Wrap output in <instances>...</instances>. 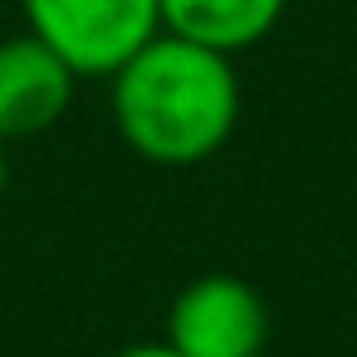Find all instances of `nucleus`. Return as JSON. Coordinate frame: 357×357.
I'll list each match as a JSON object with an SVG mask.
<instances>
[{"label": "nucleus", "instance_id": "1", "mask_svg": "<svg viewBox=\"0 0 357 357\" xmlns=\"http://www.w3.org/2000/svg\"><path fill=\"white\" fill-rule=\"evenodd\" d=\"M118 137L152 167H196L240 128L235 59L181 35H152L113 79Z\"/></svg>", "mask_w": 357, "mask_h": 357}, {"label": "nucleus", "instance_id": "2", "mask_svg": "<svg viewBox=\"0 0 357 357\" xmlns=\"http://www.w3.org/2000/svg\"><path fill=\"white\" fill-rule=\"evenodd\" d=\"M20 15L79 79H113L162 35V0H20Z\"/></svg>", "mask_w": 357, "mask_h": 357}, {"label": "nucleus", "instance_id": "3", "mask_svg": "<svg viewBox=\"0 0 357 357\" xmlns=\"http://www.w3.org/2000/svg\"><path fill=\"white\" fill-rule=\"evenodd\" d=\"M167 342L181 357H259L269 342V303L240 274H201L172 298Z\"/></svg>", "mask_w": 357, "mask_h": 357}, {"label": "nucleus", "instance_id": "4", "mask_svg": "<svg viewBox=\"0 0 357 357\" xmlns=\"http://www.w3.org/2000/svg\"><path fill=\"white\" fill-rule=\"evenodd\" d=\"M79 74L30 30L0 40V142H25L69 113Z\"/></svg>", "mask_w": 357, "mask_h": 357}, {"label": "nucleus", "instance_id": "5", "mask_svg": "<svg viewBox=\"0 0 357 357\" xmlns=\"http://www.w3.org/2000/svg\"><path fill=\"white\" fill-rule=\"evenodd\" d=\"M289 0H162V30L220 54H245L284 20Z\"/></svg>", "mask_w": 357, "mask_h": 357}, {"label": "nucleus", "instance_id": "6", "mask_svg": "<svg viewBox=\"0 0 357 357\" xmlns=\"http://www.w3.org/2000/svg\"><path fill=\"white\" fill-rule=\"evenodd\" d=\"M113 357H181V352L162 337V342H132V347H123V352H113Z\"/></svg>", "mask_w": 357, "mask_h": 357}, {"label": "nucleus", "instance_id": "7", "mask_svg": "<svg viewBox=\"0 0 357 357\" xmlns=\"http://www.w3.org/2000/svg\"><path fill=\"white\" fill-rule=\"evenodd\" d=\"M10 142H0V196H6V186H10V152H6Z\"/></svg>", "mask_w": 357, "mask_h": 357}]
</instances>
